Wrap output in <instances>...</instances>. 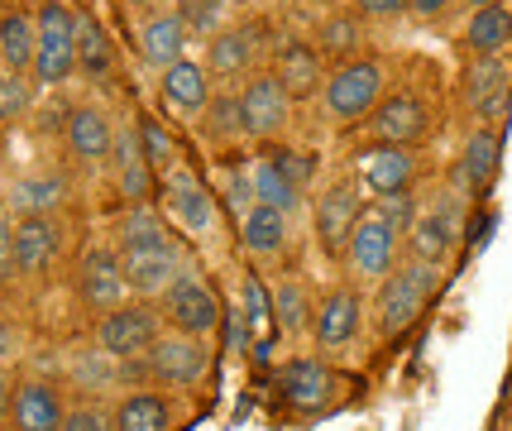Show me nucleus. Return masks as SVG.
Wrapping results in <instances>:
<instances>
[{"mask_svg":"<svg viewBox=\"0 0 512 431\" xmlns=\"http://www.w3.org/2000/svg\"><path fill=\"white\" fill-rule=\"evenodd\" d=\"M436 273L441 269H431L422 259H398V269L374 283V331L383 341H398L422 321L426 302L436 293Z\"/></svg>","mask_w":512,"mask_h":431,"instance_id":"obj_1","label":"nucleus"},{"mask_svg":"<svg viewBox=\"0 0 512 431\" xmlns=\"http://www.w3.org/2000/svg\"><path fill=\"white\" fill-rule=\"evenodd\" d=\"M34 68H29V82L34 87H63L67 77L77 72V5L67 0H39L34 10Z\"/></svg>","mask_w":512,"mask_h":431,"instance_id":"obj_2","label":"nucleus"},{"mask_svg":"<svg viewBox=\"0 0 512 431\" xmlns=\"http://www.w3.org/2000/svg\"><path fill=\"white\" fill-rule=\"evenodd\" d=\"M388 96V68L379 58H350L335 72H326V87H321V101H326V115L335 125H359L379 111V101Z\"/></svg>","mask_w":512,"mask_h":431,"instance_id":"obj_3","label":"nucleus"},{"mask_svg":"<svg viewBox=\"0 0 512 431\" xmlns=\"http://www.w3.org/2000/svg\"><path fill=\"white\" fill-rule=\"evenodd\" d=\"M158 336H163V317H158L154 302H144V297L120 302L111 312H101V321H96V350L111 364H139L154 350Z\"/></svg>","mask_w":512,"mask_h":431,"instance_id":"obj_4","label":"nucleus"},{"mask_svg":"<svg viewBox=\"0 0 512 431\" xmlns=\"http://www.w3.org/2000/svg\"><path fill=\"white\" fill-rule=\"evenodd\" d=\"M158 317H163V326H168V331H178V336L211 341V336L221 331L225 307H221V297H216V288H211L197 269H187L178 283L168 288V293L158 297Z\"/></svg>","mask_w":512,"mask_h":431,"instance_id":"obj_5","label":"nucleus"},{"mask_svg":"<svg viewBox=\"0 0 512 431\" xmlns=\"http://www.w3.org/2000/svg\"><path fill=\"white\" fill-rule=\"evenodd\" d=\"M402 259V235L383 221L374 206H364V216L350 230V245H345V264L359 283H383L388 273L398 269Z\"/></svg>","mask_w":512,"mask_h":431,"instance_id":"obj_6","label":"nucleus"},{"mask_svg":"<svg viewBox=\"0 0 512 431\" xmlns=\"http://www.w3.org/2000/svg\"><path fill=\"white\" fill-rule=\"evenodd\" d=\"M139 369L154 379L158 388H197L206 374H211V345L197 341V336H158L154 350L139 360Z\"/></svg>","mask_w":512,"mask_h":431,"instance_id":"obj_7","label":"nucleus"},{"mask_svg":"<svg viewBox=\"0 0 512 431\" xmlns=\"http://www.w3.org/2000/svg\"><path fill=\"white\" fill-rule=\"evenodd\" d=\"M292 101L273 72H254L240 87V135L249 139H278L292 125Z\"/></svg>","mask_w":512,"mask_h":431,"instance_id":"obj_8","label":"nucleus"},{"mask_svg":"<svg viewBox=\"0 0 512 431\" xmlns=\"http://www.w3.org/2000/svg\"><path fill=\"white\" fill-rule=\"evenodd\" d=\"M455 245H460V202H455V197L426 202L422 211H417L412 230L402 235L407 259H422V264H431V269H441L450 254H455Z\"/></svg>","mask_w":512,"mask_h":431,"instance_id":"obj_9","label":"nucleus"},{"mask_svg":"<svg viewBox=\"0 0 512 431\" xmlns=\"http://www.w3.org/2000/svg\"><path fill=\"white\" fill-rule=\"evenodd\" d=\"M120 269H125V288H130V297L154 302V297L168 293V288H173V283H178L192 264H187L182 240H163V245H154V250L120 254Z\"/></svg>","mask_w":512,"mask_h":431,"instance_id":"obj_10","label":"nucleus"},{"mask_svg":"<svg viewBox=\"0 0 512 431\" xmlns=\"http://www.w3.org/2000/svg\"><path fill=\"white\" fill-rule=\"evenodd\" d=\"M364 216V197H359V182L355 178H335L321 197H316V240H321V254L340 259L345 245H350V230Z\"/></svg>","mask_w":512,"mask_h":431,"instance_id":"obj_11","label":"nucleus"},{"mask_svg":"<svg viewBox=\"0 0 512 431\" xmlns=\"http://www.w3.org/2000/svg\"><path fill=\"white\" fill-rule=\"evenodd\" d=\"M359 331H364V297H359V288H350V283L326 288L312 312L316 345L321 350H350L359 341Z\"/></svg>","mask_w":512,"mask_h":431,"instance_id":"obj_12","label":"nucleus"},{"mask_svg":"<svg viewBox=\"0 0 512 431\" xmlns=\"http://www.w3.org/2000/svg\"><path fill=\"white\" fill-rule=\"evenodd\" d=\"M498 163H503V139L493 125H479L474 135L465 139V149H460V159H455V192L465 197V202H484L493 192V182H498Z\"/></svg>","mask_w":512,"mask_h":431,"instance_id":"obj_13","label":"nucleus"},{"mask_svg":"<svg viewBox=\"0 0 512 431\" xmlns=\"http://www.w3.org/2000/svg\"><path fill=\"white\" fill-rule=\"evenodd\" d=\"M369 130L379 135V144H398V149H412L417 139L431 135V106H426L417 91H398V96H383L379 111L369 115Z\"/></svg>","mask_w":512,"mask_h":431,"instance_id":"obj_14","label":"nucleus"},{"mask_svg":"<svg viewBox=\"0 0 512 431\" xmlns=\"http://www.w3.org/2000/svg\"><path fill=\"white\" fill-rule=\"evenodd\" d=\"M5 417H10V431H63V388L53 379H24V384H15Z\"/></svg>","mask_w":512,"mask_h":431,"instance_id":"obj_15","label":"nucleus"},{"mask_svg":"<svg viewBox=\"0 0 512 431\" xmlns=\"http://www.w3.org/2000/svg\"><path fill=\"white\" fill-rule=\"evenodd\" d=\"M158 96H163L168 111L187 115V120H201L206 106H211V96H216V82H211L206 63L182 58V63H173L168 72H158Z\"/></svg>","mask_w":512,"mask_h":431,"instance_id":"obj_16","label":"nucleus"},{"mask_svg":"<svg viewBox=\"0 0 512 431\" xmlns=\"http://www.w3.org/2000/svg\"><path fill=\"white\" fill-rule=\"evenodd\" d=\"M77 293L91 312H111L125 302V269H120V254L111 245H96L82 254V269H77Z\"/></svg>","mask_w":512,"mask_h":431,"instance_id":"obj_17","label":"nucleus"},{"mask_svg":"<svg viewBox=\"0 0 512 431\" xmlns=\"http://www.w3.org/2000/svg\"><path fill=\"white\" fill-rule=\"evenodd\" d=\"M134 39H139V58H144L154 72H168L173 63H182V58H187V44H192V34H187V24H182L178 10H154V15H144Z\"/></svg>","mask_w":512,"mask_h":431,"instance_id":"obj_18","label":"nucleus"},{"mask_svg":"<svg viewBox=\"0 0 512 431\" xmlns=\"http://www.w3.org/2000/svg\"><path fill=\"white\" fill-rule=\"evenodd\" d=\"M115 144V125L101 106H72L63 115V149L77 163H106Z\"/></svg>","mask_w":512,"mask_h":431,"instance_id":"obj_19","label":"nucleus"},{"mask_svg":"<svg viewBox=\"0 0 512 431\" xmlns=\"http://www.w3.org/2000/svg\"><path fill=\"white\" fill-rule=\"evenodd\" d=\"M63 250V230L53 216H20L15 221V273L20 278H44Z\"/></svg>","mask_w":512,"mask_h":431,"instance_id":"obj_20","label":"nucleus"},{"mask_svg":"<svg viewBox=\"0 0 512 431\" xmlns=\"http://www.w3.org/2000/svg\"><path fill=\"white\" fill-rule=\"evenodd\" d=\"M163 211L187 235H206V230L216 226V197L192 173H178V178L163 182Z\"/></svg>","mask_w":512,"mask_h":431,"instance_id":"obj_21","label":"nucleus"},{"mask_svg":"<svg viewBox=\"0 0 512 431\" xmlns=\"http://www.w3.org/2000/svg\"><path fill=\"white\" fill-rule=\"evenodd\" d=\"M417 178V159L412 149H398V144H374L359 154V182L374 192V197H393V192H407Z\"/></svg>","mask_w":512,"mask_h":431,"instance_id":"obj_22","label":"nucleus"},{"mask_svg":"<svg viewBox=\"0 0 512 431\" xmlns=\"http://www.w3.org/2000/svg\"><path fill=\"white\" fill-rule=\"evenodd\" d=\"M508 87H512L508 58H474L465 72V106L479 120H498L503 106H508Z\"/></svg>","mask_w":512,"mask_h":431,"instance_id":"obj_23","label":"nucleus"},{"mask_svg":"<svg viewBox=\"0 0 512 431\" xmlns=\"http://www.w3.org/2000/svg\"><path fill=\"white\" fill-rule=\"evenodd\" d=\"M254 58H259V34H254V29H230V24H225L221 34L206 39V72H211V82L249 77Z\"/></svg>","mask_w":512,"mask_h":431,"instance_id":"obj_24","label":"nucleus"},{"mask_svg":"<svg viewBox=\"0 0 512 431\" xmlns=\"http://www.w3.org/2000/svg\"><path fill=\"white\" fill-rule=\"evenodd\" d=\"M278 393H283V403H292V408H321L335 393L331 364L316 360V355H302V360L283 364L278 369Z\"/></svg>","mask_w":512,"mask_h":431,"instance_id":"obj_25","label":"nucleus"},{"mask_svg":"<svg viewBox=\"0 0 512 431\" xmlns=\"http://www.w3.org/2000/svg\"><path fill=\"white\" fill-rule=\"evenodd\" d=\"M111 431H173V403L158 388H134L111 408Z\"/></svg>","mask_w":512,"mask_h":431,"instance_id":"obj_26","label":"nucleus"},{"mask_svg":"<svg viewBox=\"0 0 512 431\" xmlns=\"http://www.w3.org/2000/svg\"><path fill=\"white\" fill-rule=\"evenodd\" d=\"M240 245H245L254 259H278V254L288 250V211L254 202L245 216H240Z\"/></svg>","mask_w":512,"mask_h":431,"instance_id":"obj_27","label":"nucleus"},{"mask_svg":"<svg viewBox=\"0 0 512 431\" xmlns=\"http://www.w3.org/2000/svg\"><path fill=\"white\" fill-rule=\"evenodd\" d=\"M273 77L283 82L292 101H302V96H316V91L326 87V68H321V48L316 44H288L278 53V68Z\"/></svg>","mask_w":512,"mask_h":431,"instance_id":"obj_28","label":"nucleus"},{"mask_svg":"<svg viewBox=\"0 0 512 431\" xmlns=\"http://www.w3.org/2000/svg\"><path fill=\"white\" fill-rule=\"evenodd\" d=\"M465 44L474 58H503L512 48V10L508 5H484L465 24Z\"/></svg>","mask_w":512,"mask_h":431,"instance_id":"obj_29","label":"nucleus"},{"mask_svg":"<svg viewBox=\"0 0 512 431\" xmlns=\"http://www.w3.org/2000/svg\"><path fill=\"white\" fill-rule=\"evenodd\" d=\"M163 240H173V230L163 226V216H158L154 206H125L120 211V221H115V254H130V250H154Z\"/></svg>","mask_w":512,"mask_h":431,"instance_id":"obj_30","label":"nucleus"},{"mask_svg":"<svg viewBox=\"0 0 512 431\" xmlns=\"http://www.w3.org/2000/svg\"><path fill=\"white\" fill-rule=\"evenodd\" d=\"M34 44H39L34 15L5 10V15H0V72H20V77H29V68H34Z\"/></svg>","mask_w":512,"mask_h":431,"instance_id":"obj_31","label":"nucleus"},{"mask_svg":"<svg viewBox=\"0 0 512 431\" xmlns=\"http://www.w3.org/2000/svg\"><path fill=\"white\" fill-rule=\"evenodd\" d=\"M312 293H307V283L302 278H283L278 288H273V331H283L292 341H302L307 331H312Z\"/></svg>","mask_w":512,"mask_h":431,"instance_id":"obj_32","label":"nucleus"},{"mask_svg":"<svg viewBox=\"0 0 512 431\" xmlns=\"http://www.w3.org/2000/svg\"><path fill=\"white\" fill-rule=\"evenodd\" d=\"M249 187H254V202L264 206H278V211H297V202H302V187L278 168V159L273 154H259V159L249 163Z\"/></svg>","mask_w":512,"mask_h":431,"instance_id":"obj_33","label":"nucleus"},{"mask_svg":"<svg viewBox=\"0 0 512 431\" xmlns=\"http://www.w3.org/2000/svg\"><path fill=\"white\" fill-rule=\"evenodd\" d=\"M63 202H67V182L58 173H29L10 192V206L24 211V216H58Z\"/></svg>","mask_w":512,"mask_h":431,"instance_id":"obj_34","label":"nucleus"},{"mask_svg":"<svg viewBox=\"0 0 512 431\" xmlns=\"http://www.w3.org/2000/svg\"><path fill=\"white\" fill-rule=\"evenodd\" d=\"M115 68V48L111 34L101 29V20L91 10H77V72L87 77H106Z\"/></svg>","mask_w":512,"mask_h":431,"instance_id":"obj_35","label":"nucleus"},{"mask_svg":"<svg viewBox=\"0 0 512 431\" xmlns=\"http://www.w3.org/2000/svg\"><path fill=\"white\" fill-rule=\"evenodd\" d=\"M134 135H139V154H144V163L154 168V178H158V173H168V168L178 163V144H173L168 125H163L158 115H139Z\"/></svg>","mask_w":512,"mask_h":431,"instance_id":"obj_36","label":"nucleus"},{"mask_svg":"<svg viewBox=\"0 0 512 431\" xmlns=\"http://www.w3.org/2000/svg\"><path fill=\"white\" fill-rule=\"evenodd\" d=\"M29 106H34V82L20 72H0V120L15 125L29 115Z\"/></svg>","mask_w":512,"mask_h":431,"instance_id":"obj_37","label":"nucleus"},{"mask_svg":"<svg viewBox=\"0 0 512 431\" xmlns=\"http://www.w3.org/2000/svg\"><path fill=\"white\" fill-rule=\"evenodd\" d=\"M201 125H206V130H211L216 139L240 135V96H235V91H221V87H216L211 106H206V115H201Z\"/></svg>","mask_w":512,"mask_h":431,"instance_id":"obj_38","label":"nucleus"},{"mask_svg":"<svg viewBox=\"0 0 512 431\" xmlns=\"http://www.w3.org/2000/svg\"><path fill=\"white\" fill-rule=\"evenodd\" d=\"M178 15H182V24H187V34L211 39V34L225 29V0H182Z\"/></svg>","mask_w":512,"mask_h":431,"instance_id":"obj_39","label":"nucleus"},{"mask_svg":"<svg viewBox=\"0 0 512 431\" xmlns=\"http://www.w3.org/2000/svg\"><path fill=\"white\" fill-rule=\"evenodd\" d=\"M374 211H379V216L398 230V235H407L422 206H417V197H412V192H393V197H379V202H374Z\"/></svg>","mask_w":512,"mask_h":431,"instance_id":"obj_40","label":"nucleus"},{"mask_svg":"<svg viewBox=\"0 0 512 431\" xmlns=\"http://www.w3.org/2000/svg\"><path fill=\"white\" fill-rule=\"evenodd\" d=\"M355 44H359V24L350 20V10H345V15H335V20L321 29V39H316L321 53H345V48H355Z\"/></svg>","mask_w":512,"mask_h":431,"instance_id":"obj_41","label":"nucleus"},{"mask_svg":"<svg viewBox=\"0 0 512 431\" xmlns=\"http://www.w3.org/2000/svg\"><path fill=\"white\" fill-rule=\"evenodd\" d=\"M273 159H278V168L288 173L302 192H307V182H312V173H316V159H307V154H292V149H268Z\"/></svg>","mask_w":512,"mask_h":431,"instance_id":"obj_42","label":"nucleus"},{"mask_svg":"<svg viewBox=\"0 0 512 431\" xmlns=\"http://www.w3.org/2000/svg\"><path fill=\"white\" fill-rule=\"evenodd\" d=\"M63 431H111V412H101V408H67L63 417Z\"/></svg>","mask_w":512,"mask_h":431,"instance_id":"obj_43","label":"nucleus"},{"mask_svg":"<svg viewBox=\"0 0 512 431\" xmlns=\"http://www.w3.org/2000/svg\"><path fill=\"white\" fill-rule=\"evenodd\" d=\"M15 211L10 206H0V278L5 273H15Z\"/></svg>","mask_w":512,"mask_h":431,"instance_id":"obj_44","label":"nucleus"},{"mask_svg":"<svg viewBox=\"0 0 512 431\" xmlns=\"http://www.w3.org/2000/svg\"><path fill=\"white\" fill-rule=\"evenodd\" d=\"M225 206H230L235 216H245L249 206H254V187H249V168H245V173H230V178H225Z\"/></svg>","mask_w":512,"mask_h":431,"instance_id":"obj_45","label":"nucleus"},{"mask_svg":"<svg viewBox=\"0 0 512 431\" xmlns=\"http://www.w3.org/2000/svg\"><path fill=\"white\" fill-rule=\"evenodd\" d=\"M359 15H369V20H402L407 0H359Z\"/></svg>","mask_w":512,"mask_h":431,"instance_id":"obj_46","label":"nucleus"},{"mask_svg":"<svg viewBox=\"0 0 512 431\" xmlns=\"http://www.w3.org/2000/svg\"><path fill=\"white\" fill-rule=\"evenodd\" d=\"M249 326H254V321L235 307V312H230V350H235V355H245L249 350Z\"/></svg>","mask_w":512,"mask_h":431,"instance_id":"obj_47","label":"nucleus"},{"mask_svg":"<svg viewBox=\"0 0 512 431\" xmlns=\"http://www.w3.org/2000/svg\"><path fill=\"white\" fill-rule=\"evenodd\" d=\"M450 10V0H407V15H417V20H441Z\"/></svg>","mask_w":512,"mask_h":431,"instance_id":"obj_48","label":"nucleus"},{"mask_svg":"<svg viewBox=\"0 0 512 431\" xmlns=\"http://www.w3.org/2000/svg\"><path fill=\"white\" fill-rule=\"evenodd\" d=\"M15 355H20V331H15L10 321L0 317V364H10Z\"/></svg>","mask_w":512,"mask_h":431,"instance_id":"obj_49","label":"nucleus"},{"mask_svg":"<svg viewBox=\"0 0 512 431\" xmlns=\"http://www.w3.org/2000/svg\"><path fill=\"white\" fill-rule=\"evenodd\" d=\"M10 398H15V379H10V369L0 364V417L10 412Z\"/></svg>","mask_w":512,"mask_h":431,"instance_id":"obj_50","label":"nucleus"},{"mask_svg":"<svg viewBox=\"0 0 512 431\" xmlns=\"http://www.w3.org/2000/svg\"><path fill=\"white\" fill-rule=\"evenodd\" d=\"M125 5H134V10H149V15H154V10H163V0H125Z\"/></svg>","mask_w":512,"mask_h":431,"instance_id":"obj_51","label":"nucleus"},{"mask_svg":"<svg viewBox=\"0 0 512 431\" xmlns=\"http://www.w3.org/2000/svg\"><path fill=\"white\" fill-rule=\"evenodd\" d=\"M474 10H484V5H508V0H469Z\"/></svg>","mask_w":512,"mask_h":431,"instance_id":"obj_52","label":"nucleus"},{"mask_svg":"<svg viewBox=\"0 0 512 431\" xmlns=\"http://www.w3.org/2000/svg\"><path fill=\"white\" fill-rule=\"evenodd\" d=\"M0 5H20V0H0Z\"/></svg>","mask_w":512,"mask_h":431,"instance_id":"obj_53","label":"nucleus"}]
</instances>
